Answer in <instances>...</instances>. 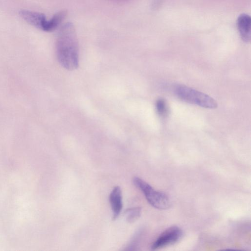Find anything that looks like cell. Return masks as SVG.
Masks as SVG:
<instances>
[{"mask_svg":"<svg viewBox=\"0 0 251 251\" xmlns=\"http://www.w3.org/2000/svg\"><path fill=\"white\" fill-rule=\"evenodd\" d=\"M56 54L60 64L68 70L76 69L79 64V46L73 24L68 22L59 28L55 44Z\"/></svg>","mask_w":251,"mask_h":251,"instance_id":"cell-1","label":"cell"},{"mask_svg":"<svg viewBox=\"0 0 251 251\" xmlns=\"http://www.w3.org/2000/svg\"><path fill=\"white\" fill-rule=\"evenodd\" d=\"M174 91L179 99L186 102L206 108L217 107V102L213 98L189 87L178 85L175 87Z\"/></svg>","mask_w":251,"mask_h":251,"instance_id":"cell-2","label":"cell"},{"mask_svg":"<svg viewBox=\"0 0 251 251\" xmlns=\"http://www.w3.org/2000/svg\"><path fill=\"white\" fill-rule=\"evenodd\" d=\"M133 182L143 192L148 202L153 207L160 210H165L170 207L171 201L166 194L155 190L147 182L138 177H135Z\"/></svg>","mask_w":251,"mask_h":251,"instance_id":"cell-3","label":"cell"},{"mask_svg":"<svg viewBox=\"0 0 251 251\" xmlns=\"http://www.w3.org/2000/svg\"><path fill=\"white\" fill-rule=\"evenodd\" d=\"M183 232L177 226L168 228L152 243L151 249L155 250L174 245L182 238Z\"/></svg>","mask_w":251,"mask_h":251,"instance_id":"cell-4","label":"cell"},{"mask_svg":"<svg viewBox=\"0 0 251 251\" xmlns=\"http://www.w3.org/2000/svg\"><path fill=\"white\" fill-rule=\"evenodd\" d=\"M19 14L25 21L31 25L46 32H51L50 19H47L43 13L23 10Z\"/></svg>","mask_w":251,"mask_h":251,"instance_id":"cell-5","label":"cell"},{"mask_svg":"<svg viewBox=\"0 0 251 251\" xmlns=\"http://www.w3.org/2000/svg\"><path fill=\"white\" fill-rule=\"evenodd\" d=\"M237 25L241 39L248 43L251 38V19L249 15L242 14L239 16Z\"/></svg>","mask_w":251,"mask_h":251,"instance_id":"cell-6","label":"cell"},{"mask_svg":"<svg viewBox=\"0 0 251 251\" xmlns=\"http://www.w3.org/2000/svg\"><path fill=\"white\" fill-rule=\"evenodd\" d=\"M109 201L113 212V219H116L123 208L122 193L119 186L113 188L109 196Z\"/></svg>","mask_w":251,"mask_h":251,"instance_id":"cell-7","label":"cell"},{"mask_svg":"<svg viewBox=\"0 0 251 251\" xmlns=\"http://www.w3.org/2000/svg\"><path fill=\"white\" fill-rule=\"evenodd\" d=\"M142 209L139 207L127 209L125 211L126 220L128 223H132L137 220L141 216Z\"/></svg>","mask_w":251,"mask_h":251,"instance_id":"cell-8","label":"cell"},{"mask_svg":"<svg viewBox=\"0 0 251 251\" xmlns=\"http://www.w3.org/2000/svg\"><path fill=\"white\" fill-rule=\"evenodd\" d=\"M156 111L160 116H165L168 112V108L165 101L160 99L158 100L155 104Z\"/></svg>","mask_w":251,"mask_h":251,"instance_id":"cell-9","label":"cell"}]
</instances>
